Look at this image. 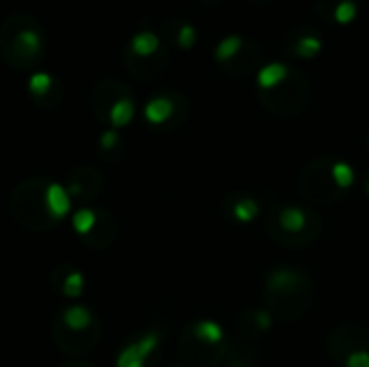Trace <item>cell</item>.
<instances>
[{
    "mask_svg": "<svg viewBox=\"0 0 369 367\" xmlns=\"http://www.w3.org/2000/svg\"><path fill=\"white\" fill-rule=\"evenodd\" d=\"M156 348H158V335L156 333L145 335L139 344H132L121 352L119 359H117V367H143L145 359L150 357Z\"/></svg>",
    "mask_w": 369,
    "mask_h": 367,
    "instance_id": "6da1fadb",
    "label": "cell"
},
{
    "mask_svg": "<svg viewBox=\"0 0 369 367\" xmlns=\"http://www.w3.org/2000/svg\"><path fill=\"white\" fill-rule=\"evenodd\" d=\"M13 48H16V58L20 61H31L41 50V35L37 28H20L13 37Z\"/></svg>",
    "mask_w": 369,
    "mask_h": 367,
    "instance_id": "7a4b0ae2",
    "label": "cell"
},
{
    "mask_svg": "<svg viewBox=\"0 0 369 367\" xmlns=\"http://www.w3.org/2000/svg\"><path fill=\"white\" fill-rule=\"evenodd\" d=\"M46 205L52 218H63L69 212V195L61 184H50L46 190Z\"/></svg>",
    "mask_w": 369,
    "mask_h": 367,
    "instance_id": "3957f363",
    "label": "cell"
},
{
    "mask_svg": "<svg viewBox=\"0 0 369 367\" xmlns=\"http://www.w3.org/2000/svg\"><path fill=\"white\" fill-rule=\"evenodd\" d=\"M173 115V102L169 97H154L145 106V117L150 123H162Z\"/></svg>",
    "mask_w": 369,
    "mask_h": 367,
    "instance_id": "277c9868",
    "label": "cell"
},
{
    "mask_svg": "<svg viewBox=\"0 0 369 367\" xmlns=\"http://www.w3.org/2000/svg\"><path fill=\"white\" fill-rule=\"evenodd\" d=\"M285 76H287V67L283 63H268L259 69L257 82L263 89H272V86H276L281 80H285Z\"/></svg>",
    "mask_w": 369,
    "mask_h": 367,
    "instance_id": "5b68a950",
    "label": "cell"
},
{
    "mask_svg": "<svg viewBox=\"0 0 369 367\" xmlns=\"http://www.w3.org/2000/svg\"><path fill=\"white\" fill-rule=\"evenodd\" d=\"M160 46V39L158 35L150 33V31H141L132 37V50H134L139 56H150L158 50Z\"/></svg>",
    "mask_w": 369,
    "mask_h": 367,
    "instance_id": "8992f818",
    "label": "cell"
},
{
    "mask_svg": "<svg viewBox=\"0 0 369 367\" xmlns=\"http://www.w3.org/2000/svg\"><path fill=\"white\" fill-rule=\"evenodd\" d=\"M132 117H134V104H132V99H119L115 102L112 108H110V121L115 126H128L132 121Z\"/></svg>",
    "mask_w": 369,
    "mask_h": 367,
    "instance_id": "52a82bcc",
    "label": "cell"
},
{
    "mask_svg": "<svg viewBox=\"0 0 369 367\" xmlns=\"http://www.w3.org/2000/svg\"><path fill=\"white\" fill-rule=\"evenodd\" d=\"M65 324L71 331H82L91 324V313L84 307H71V309L65 311Z\"/></svg>",
    "mask_w": 369,
    "mask_h": 367,
    "instance_id": "ba28073f",
    "label": "cell"
},
{
    "mask_svg": "<svg viewBox=\"0 0 369 367\" xmlns=\"http://www.w3.org/2000/svg\"><path fill=\"white\" fill-rule=\"evenodd\" d=\"M305 223H307V216H305V212L298 210V208H285V210L281 212V227H283L285 231L296 233V231H300V229L305 227Z\"/></svg>",
    "mask_w": 369,
    "mask_h": 367,
    "instance_id": "9c48e42d",
    "label": "cell"
},
{
    "mask_svg": "<svg viewBox=\"0 0 369 367\" xmlns=\"http://www.w3.org/2000/svg\"><path fill=\"white\" fill-rule=\"evenodd\" d=\"M195 335L205 344H218L220 340H223V329H220L216 322L205 320V322H199V324H197Z\"/></svg>",
    "mask_w": 369,
    "mask_h": 367,
    "instance_id": "30bf717a",
    "label": "cell"
},
{
    "mask_svg": "<svg viewBox=\"0 0 369 367\" xmlns=\"http://www.w3.org/2000/svg\"><path fill=\"white\" fill-rule=\"evenodd\" d=\"M240 48H242V37L229 35V37H225V39L216 46V58H218V61H227V58H231V56L238 54Z\"/></svg>",
    "mask_w": 369,
    "mask_h": 367,
    "instance_id": "8fae6325",
    "label": "cell"
},
{
    "mask_svg": "<svg viewBox=\"0 0 369 367\" xmlns=\"http://www.w3.org/2000/svg\"><path fill=\"white\" fill-rule=\"evenodd\" d=\"M233 214L238 220H242V223H250L257 214H259V208H257V203L253 199H242L235 203V208H233Z\"/></svg>",
    "mask_w": 369,
    "mask_h": 367,
    "instance_id": "7c38bea8",
    "label": "cell"
},
{
    "mask_svg": "<svg viewBox=\"0 0 369 367\" xmlns=\"http://www.w3.org/2000/svg\"><path fill=\"white\" fill-rule=\"evenodd\" d=\"M333 180H335V184L337 186H342V188H348L352 182H354V171H352V167L350 165H346V163H337V165H333Z\"/></svg>",
    "mask_w": 369,
    "mask_h": 367,
    "instance_id": "4fadbf2b",
    "label": "cell"
},
{
    "mask_svg": "<svg viewBox=\"0 0 369 367\" xmlns=\"http://www.w3.org/2000/svg\"><path fill=\"white\" fill-rule=\"evenodd\" d=\"M28 86H31V91H33L35 95L48 93V91H50V86H52L50 73H46V71H37V73H33L31 80H28Z\"/></svg>",
    "mask_w": 369,
    "mask_h": 367,
    "instance_id": "5bb4252c",
    "label": "cell"
},
{
    "mask_svg": "<svg viewBox=\"0 0 369 367\" xmlns=\"http://www.w3.org/2000/svg\"><path fill=\"white\" fill-rule=\"evenodd\" d=\"M357 16V3L354 0H342L337 7H335V20L342 22V24H348L354 20Z\"/></svg>",
    "mask_w": 369,
    "mask_h": 367,
    "instance_id": "9a60e30c",
    "label": "cell"
},
{
    "mask_svg": "<svg viewBox=\"0 0 369 367\" xmlns=\"http://www.w3.org/2000/svg\"><path fill=\"white\" fill-rule=\"evenodd\" d=\"M73 227L78 233H88L95 227V214L91 210H78L73 216Z\"/></svg>",
    "mask_w": 369,
    "mask_h": 367,
    "instance_id": "2e32d148",
    "label": "cell"
},
{
    "mask_svg": "<svg viewBox=\"0 0 369 367\" xmlns=\"http://www.w3.org/2000/svg\"><path fill=\"white\" fill-rule=\"evenodd\" d=\"M296 281H298V276L294 274V272H289V270H276V272L270 276L268 285H270L272 289H281V287H289V285H294Z\"/></svg>",
    "mask_w": 369,
    "mask_h": 367,
    "instance_id": "e0dca14e",
    "label": "cell"
},
{
    "mask_svg": "<svg viewBox=\"0 0 369 367\" xmlns=\"http://www.w3.org/2000/svg\"><path fill=\"white\" fill-rule=\"evenodd\" d=\"M320 48H322V41L316 35H305V37L298 39V48L296 50L302 56H313L316 52H320Z\"/></svg>",
    "mask_w": 369,
    "mask_h": 367,
    "instance_id": "ac0fdd59",
    "label": "cell"
},
{
    "mask_svg": "<svg viewBox=\"0 0 369 367\" xmlns=\"http://www.w3.org/2000/svg\"><path fill=\"white\" fill-rule=\"evenodd\" d=\"M82 287H84V276L80 274V272H71L67 279H65V283H63V289H65V294L67 296H78V294L82 292Z\"/></svg>",
    "mask_w": 369,
    "mask_h": 367,
    "instance_id": "d6986e66",
    "label": "cell"
},
{
    "mask_svg": "<svg viewBox=\"0 0 369 367\" xmlns=\"http://www.w3.org/2000/svg\"><path fill=\"white\" fill-rule=\"evenodd\" d=\"M177 41H180L182 48H193V43L197 41V31L193 24H184L177 33Z\"/></svg>",
    "mask_w": 369,
    "mask_h": 367,
    "instance_id": "ffe728a7",
    "label": "cell"
},
{
    "mask_svg": "<svg viewBox=\"0 0 369 367\" xmlns=\"http://www.w3.org/2000/svg\"><path fill=\"white\" fill-rule=\"evenodd\" d=\"M346 367H369V355L367 352H352L346 361Z\"/></svg>",
    "mask_w": 369,
    "mask_h": 367,
    "instance_id": "44dd1931",
    "label": "cell"
},
{
    "mask_svg": "<svg viewBox=\"0 0 369 367\" xmlns=\"http://www.w3.org/2000/svg\"><path fill=\"white\" fill-rule=\"evenodd\" d=\"M99 143H102V147H104V150H110V147H115V143H117V132H112V130L104 132Z\"/></svg>",
    "mask_w": 369,
    "mask_h": 367,
    "instance_id": "7402d4cb",
    "label": "cell"
},
{
    "mask_svg": "<svg viewBox=\"0 0 369 367\" xmlns=\"http://www.w3.org/2000/svg\"><path fill=\"white\" fill-rule=\"evenodd\" d=\"M257 327H259L261 331L268 329V327H270V316L263 313V311H259V313H257Z\"/></svg>",
    "mask_w": 369,
    "mask_h": 367,
    "instance_id": "603a6c76",
    "label": "cell"
},
{
    "mask_svg": "<svg viewBox=\"0 0 369 367\" xmlns=\"http://www.w3.org/2000/svg\"><path fill=\"white\" fill-rule=\"evenodd\" d=\"M367 193H369V182H367Z\"/></svg>",
    "mask_w": 369,
    "mask_h": 367,
    "instance_id": "cb8c5ba5",
    "label": "cell"
}]
</instances>
